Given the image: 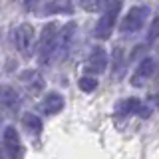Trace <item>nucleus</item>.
I'll use <instances>...</instances> for the list:
<instances>
[{
	"mask_svg": "<svg viewBox=\"0 0 159 159\" xmlns=\"http://www.w3.org/2000/svg\"><path fill=\"white\" fill-rule=\"evenodd\" d=\"M58 34H60V26L56 22H50V24L44 26L42 34H40V42H38L40 64H50L52 58H56V54H58Z\"/></svg>",
	"mask_w": 159,
	"mask_h": 159,
	"instance_id": "nucleus-1",
	"label": "nucleus"
},
{
	"mask_svg": "<svg viewBox=\"0 0 159 159\" xmlns=\"http://www.w3.org/2000/svg\"><path fill=\"white\" fill-rule=\"evenodd\" d=\"M119 10H121V2L119 0L107 2V6L103 8V14L99 16L98 24H96V38L107 40L111 36L113 28H116V22H117V16H119Z\"/></svg>",
	"mask_w": 159,
	"mask_h": 159,
	"instance_id": "nucleus-2",
	"label": "nucleus"
},
{
	"mask_svg": "<svg viewBox=\"0 0 159 159\" xmlns=\"http://www.w3.org/2000/svg\"><path fill=\"white\" fill-rule=\"evenodd\" d=\"M147 18H149V6H133V8H129V12L123 16L121 20V26H119V30H121V34H135L139 32L143 26H145V22H147Z\"/></svg>",
	"mask_w": 159,
	"mask_h": 159,
	"instance_id": "nucleus-3",
	"label": "nucleus"
},
{
	"mask_svg": "<svg viewBox=\"0 0 159 159\" xmlns=\"http://www.w3.org/2000/svg\"><path fill=\"white\" fill-rule=\"evenodd\" d=\"M2 147H4V153H6L8 159H22V141H20V135L16 131V127L8 125L4 129V135H2Z\"/></svg>",
	"mask_w": 159,
	"mask_h": 159,
	"instance_id": "nucleus-4",
	"label": "nucleus"
},
{
	"mask_svg": "<svg viewBox=\"0 0 159 159\" xmlns=\"http://www.w3.org/2000/svg\"><path fill=\"white\" fill-rule=\"evenodd\" d=\"M14 44L22 56H30L34 48V28L30 24H20L14 30Z\"/></svg>",
	"mask_w": 159,
	"mask_h": 159,
	"instance_id": "nucleus-5",
	"label": "nucleus"
},
{
	"mask_svg": "<svg viewBox=\"0 0 159 159\" xmlns=\"http://www.w3.org/2000/svg\"><path fill=\"white\" fill-rule=\"evenodd\" d=\"M117 113L119 116H139V117H149L151 107L145 106L141 99L137 98H129V99H121L117 103Z\"/></svg>",
	"mask_w": 159,
	"mask_h": 159,
	"instance_id": "nucleus-6",
	"label": "nucleus"
},
{
	"mask_svg": "<svg viewBox=\"0 0 159 159\" xmlns=\"http://www.w3.org/2000/svg\"><path fill=\"white\" fill-rule=\"evenodd\" d=\"M155 74V60L153 58H143L137 64V68L131 74V86L133 88H141L145 86L147 80H151V76Z\"/></svg>",
	"mask_w": 159,
	"mask_h": 159,
	"instance_id": "nucleus-7",
	"label": "nucleus"
},
{
	"mask_svg": "<svg viewBox=\"0 0 159 159\" xmlns=\"http://www.w3.org/2000/svg\"><path fill=\"white\" fill-rule=\"evenodd\" d=\"M107 68V54L103 48H93L88 56L86 62V70L89 74H102Z\"/></svg>",
	"mask_w": 159,
	"mask_h": 159,
	"instance_id": "nucleus-8",
	"label": "nucleus"
},
{
	"mask_svg": "<svg viewBox=\"0 0 159 159\" xmlns=\"http://www.w3.org/2000/svg\"><path fill=\"white\" fill-rule=\"evenodd\" d=\"M0 103L8 109V111H18L20 107V96L18 92L8 84H2L0 86Z\"/></svg>",
	"mask_w": 159,
	"mask_h": 159,
	"instance_id": "nucleus-9",
	"label": "nucleus"
},
{
	"mask_svg": "<svg viewBox=\"0 0 159 159\" xmlns=\"http://www.w3.org/2000/svg\"><path fill=\"white\" fill-rule=\"evenodd\" d=\"M74 34H76V24L74 22H68L64 28H60V34H58V54L56 56H66V52L70 50V44L74 40Z\"/></svg>",
	"mask_w": 159,
	"mask_h": 159,
	"instance_id": "nucleus-10",
	"label": "nucleus"
},
{
	"mask_svg": "<svg viewBox=\"0 0 159 159\" xmlns=\"http://www.w3.org/2000/svg\"><path fill=\"white\" fill-rule=\"evenodd\" d=\"M64 109V98L62 93L58 92H50L44 96L42 99V111L48 113V116H56V113H60Z\"/></svg>",
	"mask_w": 159,
	"mask_h": 159,
	"instance_id": "nucleus-11",
	"label": "nucleus"
},
{
	"mask_svg": "<svg viewBox=\"0 0 159 159\" xmlns=\"http://www.w3.org/2000/svg\"><path fill=\"white\" fill-rule=\"evenodd\" d=\"M20 80H22L24 86H26L30 92H34V93H38L40 89L44 88V80H42V76H40L36 70H26V72H22L20 74Z\"/></svg>",
	"mask_w": 159,
	"mask_h": 159,
	"instance_id": "nucleus-12",
	"label": "nucleus"
},
{
	"mask_svg": "<svg viewBox=\"0 0 159 159\" xmlns=\"http://www.w3.org/2000/svg\"><path fill=\"white\" fill-rule=\"evenodd\" d=\"M123 74H125V54H123V48L117 46L111 56V76L119 80L123 78Z\"/></svg>",
	"mask_w": 159,
	"mask_h": 159,
	"instance_id": "nucleus-13",
	"label": "nucleus"
},
{
	"mask_svg": "<svg viewBox=\"0 0 159 159\" xmlns=\"http://www.w3.org/2000/svg\"><path fill=\"white\" fill-rule=\"evenodd\" d=\"M74 10L72 0H50V2L44 6V12L46 14H70Z\"/></svg>",
	"mask_w": 159,
	"mask_h": 159,
	"instance_id": "nucleus-14",
	"label": "nucleus"
},
{
	"mask_svg": "<svg viewBox=\"0 0 159 159\" xmlns=\"http://www.w3.org/2000/svg\"><path fill=\"white\" fill-rule=\"evenodd\" d=\"M22 123H24V127H26V131L32 133V135H38V133L42 131V119L38 116H34V113H26V116L22 117Z\"/></svg>",
	"mask_w": 159,
	"mask_h": 159,
	"instance_id": "nucleus-15",
	"label": "nucleus"
},
{
	"mask_svg": "<svg viewBox=\"0 0 159 159\" xmlns=\"http://www.w3.org/2000/svg\"><path fill=\"white\" fill-rule=\"evenodd\" d=\"M109 0H80V4H82L84 10H88V12H103V8L107 6Z\"/></svg>",
	"mask_w": 159,
	"mask_h": 159,
	"instance_id": "nucleus-16",
	"label": "nucleus"
},
{
	"mask_svg": "<svg viewBox=\"0 0 159 159\" xmlns=\"http://www.w3.org/2000/svg\"><path fill=\"white\" fill-rule=\"evenodd\" d=\"M98 88V80L96 78H92V76H84V78H80V89L82 92H93V89Z\"/></svg>",
	"mask_w": 159,
	"mask_h": 159,
	"instance_id": "nucleus-17",
	"label": "nucleus"
},
{
	"mask_svg": "<svg viewBox=\"0 0 159 159\" xmlns=\"http://www.w3.org/2000/svg\"><path fill=\"white\" fill-rule=\"evenodd\" d=\"M157 38H159V14L153 18L151 26H149V30H147V42L151 44V42H155Z\"/></svg>",
	"mask_w": 159,
	"mask_h": 159,
	"instance_id": "nucleus-18",
	"label": "nucleus"
},
{
	"mask_svg": "<svg viewBox=\"0 0 159 159\" xmlns=\"http://www.w3.org/2000/svg\"><path fill=\"white\" fill-rule=\"evenodd\" d=\"M20 2H22V6H26V8H34L40 0H20Z\"/></svg>",
	"mask_w": 159,
	"mask_h": 159,
	"instance_id": "nucleus-19",
	"label": "nucleus"
},
{
	"mask_svg": "<svg viewBox=\"0 0 159 159\" xmlns=\"http://www.w3.org/2000/svg\"><path fill=\"white\" fill-rule=\"evenodd\" d=\"M4 155H6V153H4V147H2V141H0V159H4Z\"/></svg>",
	"mask_w": 159,
	"mask_h": 159,
	"instance_id": "nucleus-20",
	"label": "nucleus"
}]
</instances>
